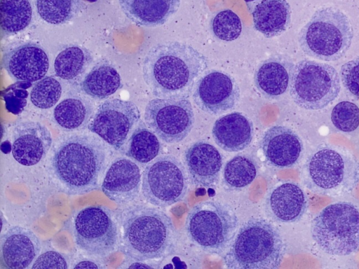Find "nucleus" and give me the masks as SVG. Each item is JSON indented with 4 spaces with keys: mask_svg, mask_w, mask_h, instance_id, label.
I'll use <instances>...</instances> for the list:
<instances>
[{
    "mask_svg": "<svg viewBox=\"0 0 359 269\" xmlns=\"http://www.w3.org/2000/svg\"><path fill=\"white\" fill-rule=\"evenodd\" d=\"M208 67L206 56L189 44L166 41L153 46L144 57L142 74L158 98H186Z\"/></svg>",
    "mask_w": 359,
    "mask_h": 269,
    "instance_id": "obj_1",
    "label": "nucleus"
},
{
    "mask_svg": "<svg viewBox=\"0 0 359 269\" xmlns=\"http://www.w3.org/2000/svg\"><path fill=\"white\" fill-rule=\"evenodd\" d=\"M108 156L107 143L97 134H72L64 138L54 151L53 174L63 191L82 195L98 188Z\"/></svg>",
    "mask_w": 359,
    "mask_h": 269,
    "instance_id": "obj_2",
    "label": "nucleus"
},
{
    "mask_svg": "<svg viewBox=\"0 0 359 269\" xmlns=\"http://www.w3.org/2000/svg\"><path fill=\"white\" fill-rule=\"evenodd\" d=\"M121 250L136 261L163 259L176 250L177 234L171 218L163 211L135 205L121 214Z\"/></svg>",
    "mask_w": 359,
    "mask_h": 269,
    "instance_id": "obj_3",
    "label": "nucleus"
},
{
    "mask_svg": "<svg viewBox=\"0 0 359 269\" xmlns=\"http://www.w3.org/2000/svg\"><path fill=\"white\" fill-rule=\"evenodd\" d=\"M282 236L270 221L251 219L238 230L224 257L230 269H276L285 254Z\"/></svg>",
    "mask_w": 359,
    "mask_h": 269,
    "instance_id": "obj_4",
    "label": "nucleus"
},
{
    "mask_svg": "<svg viewBox=\"0 0 359 269\" xmlns=\"http://www.w3.org/2000/svg\"><path fill=\"white\" fill-rule=\"evenodd\" d=\"M302 178L315 193L329 196L348 194L359 182V163L348 151L325 145L307 158Z\"/></svg>",
    "mask_w": 359,
    "mask_h": 269,
    "instance_id": "obj_5",
    "label": "nucleus"
},
{
    "mask_svg": "<svg viewBox=\"0 0 359 269\" xmlns=\"http://www.w3.org/2000/svg\"><path fill=\"white\" fill-rule=\"evenodd\" d=\"M353 38L348 17L339 8L324 7L317 10L302 28L298 42L307 56L330 62L346 53Z\"/></svg>",
    "mask_w": 359,
    "mask_h": 269,
    "instance_id": "obj_6",
    "label": "nucleus"
},
{
    "mask_svg": "<svg viewBox=\"0 0 359 269\" xmlns=\"http://www.w3.org/2000/svg\"><path fill=\"white\" fill-rule=\"evenodd\" d=\"M238 224L231 206L218 200H206L188 212L185 229L190 240L203 251L221 255L232 242Z\"/></svg>",
    "mask_w": 359,
    "mask_h": 269,
    "instance_id": "obj_7",
    "label": "nucleus"
},
{
    "mask_svg": "<svg viewBox=\"0 0 359 269\" xmlns=\"http://www.w3.org/2000/svg\"><path fill=\"white\" fill-rule=\"evenodd\" d=\"M311 236L326 254L347 256L359 249V209L339 202L325 207L313 220Z\"/></svg>",
    "mask_w": 359,
    "mask_h": 269,
    "instance_id": "obj_8",
    "label": "nucleus"
},
{
    "mask_svg": "<svg viewBox=\"0 0 359 269\" xmlns=\"http://www.w3.org/2000/svg\"><path fill=\"white\" fill-rule=\"evenodd\" d=\"M289 88L290 97L297 106L306 110H319L338 97L340 76L333 66L305 59L294 65Z\"/></svg>",
    "mask_w": 359,
    "mask_h": 269,
    "instance_id": "obj_9",
    "label": "nucleus"
},
{
    "mask_svg": "<svg viewBox=\"0 0 359 269\" xmlns=\"http://www.w3.org/2000/svg\"><path fill=\"white\" fill-rule=\"evenodd\" d=\"M188 187L185 168L173 156L156 158L143 171L142 193L147 202L154 206L166 207L181 201Z\"/></svg>",
    "mask_w": 359,
    "mask_h": 269,
    "instance_id": "obj_10",
    "label": "nucleus"
},
{
    "mask_svg": "<svg viewBox=\"0 0 359 269\" xmlns=\"http://www.w3.org/2000/svg\"><path fill=\"white\" fill-rule=\"evenodd\" d=\"M77 246L87 254L104 257L117 245L118 232L113 212L102 206H89L78 212L74 223Z\"/></svg>",
    "mask_w": 359,
    "mask_h": 269,
    "instance_id": "obj_11",
    "label": "nucleus"
},
{
    "mask_svg": "<svg viewBox=\"0 0 359 269\" xmlns=\"http://www.w3.org/2000/svg\"><path fill=\"white\" fill-rule=\"evenodd\" d=\"M144 118L147 125L168 144L184 140L194 123L191 102L186 98H154L147 104Z\"/></svg>",
    "mask_w": 359,
    "mask_h": 269,
    "instance_id": "obj_12",
    "label": "nucleus"
},
{
    "mask_svg": "<svg viewBox=\"0 0 359 269\" xmlns=\"http://www.w3.org/2000/svg\"><path fill=\"white\" fill-rule=\"evenodd\" d=\"M140 118V111L133 102L118 98L107 99L97 107L88 129L115 150H119Z\"/></svg>",
    "mask_w": 359,
    "mask_h": 269,
    "instance_id": "obj_13",
    "label": "nucleus"
},
{
    "mask_svg": "<svg viewBox=\"0 0 359 269\" xmlns=\"http://www.w3.org/2000/svg\"><path fill=\"white\" fill-rule=\"evenodd\" d=\"M240 98V88L234 78L215 69L207 71L200 77L192 95L196 105L211 115H219L234 108Z\"/></svg>",
    "mask_w": 359,
    "mask_h": 269,
    "instance_id": "obj_14",
    "label": "nucleus"
},
{
    "mask_svg": "<svg viewBox=\"0 0 359 269\" xmlns=\"http://www.w3.org/2000/svg\"><path fill=\"white\" fill-rule=\"evenodd\" d=\"M2 67L16 81L36 82L43 78L49 68L44 49L31 41H15L4 46Z\"/></svg>",
    "mask_w": 359,
    "mask_h": 269,
    "instance_id": "obj_15",
    "label": "nucleus"
},
{
    "mask_svg": "<svg viewBox=\"0 0 359 269\" xmlns=\"http://www.w3.org/2000/svg\"><path fill=\"white\" fill-rule=\"evenodd\" d=\"M11 151L14 159L25 166H32L45 158L52 144L49 130L37 121L17 124L12 131Z\"/></svg>",
    "mask_w": 359,
    "mask_h": 269,
    "instance_id": "obj_16",
    "label": "nucleus"
},
{
    "mask_svg": "<svg viewBox=\"0 0 359 269\" xmlns=\"http://www.w3.org/2000/svg\"><path fill=\"white\" fill-rule=\"evenodd\" d=\"M142 186L140 168L126 158L115 159L107 170L101 185L103 193L118 205H126L139 195Z\"/></svg>",
    "mask_w": 359,
    "mask_h": 269,
    "instance_id": "obj_17",
    "label": "nucleus"
},
{
    "mask_svg": "<svg viewBox=\"0 0 359 269\" xmlns=\"http://www.w3.org/2000/svg\"><path fill=\"white\" fill-rule=\"evenodd\" d=\"M184 163L191 183L199 188H215L219 183L223 157L212 144L198 141L185 151Z\"/></svg>",
    "mask_w": 359,
    "mask_h": 269,
    "instance_id": "obj_18",
    "label": "nucleus"
},
{
    "mask_svg": "<svg viewBox=\"0 0 359 269\" xmlns=\"http://www.w3.org/2000/svg\"><path fill=\"white\" fill-rule=\"evenodd\" d=\"M261 149L268 164L279 169L294 166L300 159L303 144L291 128L274 125L267 129L261 140Z\"/></svg>",
    "mask_w": 359,
    "mask_h": 269,
    "instance_id": "obj_19",
    "label": "nucleus"
},
{
    "mask_svg": "<svg viewBox=\"0 0 359 269\" xmlns=\"http://www.w3.org/2000/svg\"><path fill=\"white\" fill-rule=\"evenodd\" d=\"M266 214L275 221H299L306 212L308 200L301 187L292 182H285L273 188L264 204Z\"/></svg>",
    "mask_w": 359,
    "mask_h": 269,
    "instance_id": "obj_20",
    "label": "nucleus"
},
{
    "mask_svg": "<svg viewBox=\"0 0 359 269\" xmlns=\"http://www.w3.org/2000/svg\"><path fill=\"white\" fill-rule=\"evenodd\" d=\"M1 258L12 269L28 268L41 251V242L30 229L13 226L1 235Z\"/></svg>",
    "mask_w": 359,
    "mask_h": 269,
    "instance_id": "obj_21",
    "label": "nucleus"
},
{
    "mask_svg": "<svg viewBox=\"0 0 359 269\" xmlns=\"http://www.w3.org/2000/svg\"><path fill=\"white\" fill-rule=\"evenodd\" d=\"M294 64L288 56H271L261 62L254 74V83L265 98L276 99L286 92Z\"/></svg>",
    "mask_w": 359,
    "mask_h": 269,
    "instance_id": "obj_22",
    "label": "nucleus"
},
{
    "mask_svg": "<svg viewBox=\"0 0 359 269\" xmlns=\"http://www.w3.org/2000/svg\"><path fill=\"white\" fill-rule=\"evenodd\" d=\"M212 134L215 143L228 152H238L248 148L253 139L254 127L250 118L234 111L218 118Z\"/></svg>",
    "mask_w": 359,
    "mask_h": 269,
    "instance_id": "obj_23",
    "label": "nucleus"
},
{
    "mask_svg": "<svg viewBox=\"0 0 359 269\" xmlns=\"http://www.w3.org/2000/svg\"><path fill=\"white\" fill-rule=\"evenodd\" d=\"M123 13L144 27L165 24L178 11L181 0H118Z\"/></svg>",
    "mask_w": 359,
    "mask_h": 269,
    "instance_id": "obj_24",
    "label": "nucleus"
},
{
    "mask_svg": "<svg viewBox=\"0 0 359 269\" xmlns=\"http://www.w3.org/2000/svg\"><path fill=\"white\" fill-rule=\"evenodd\" d=\"M254 28L266 38L283 33L291 22V8L287 0H262L252 12Z\"/></svg>",
    "mask_w": 359,
    "mask_h": 269,
    "instance_id": "obj_25",
    "label": "nucleus"
},
{
    "mask_svg": "<svg viewBox=\"0 0 359 269\" xmlns=\"http://www.w3.org/2000/svg\"><path fill=\"white\" fill-rule=\"evenodd\" d=\"M94 113L93 102L86 97L64 99L53 110L55 123L64 130L79 131L88 127Z\"/></svg>",
    "mask_w": 359,
    "mask_h": 269,
    "instance_id": "obj_26",
    "label": "nucleus"
},
{
    "mask_svg": "<svg viewBox=\"0 0 359 269\" xmlns=\"http://www.w3.org/2000/svg\"><path fill=\"white\" fill-rule=\"evenodd\" d=\"M121 87L118 72L107 63L98 64L93 67L81 83V90L97 100L107 99Z\"/></svg>",
    "mask_w": 359,
    "mask_h": 269,
    "instance_id": "obj_27",
    "label": "nucleus"
},
{
    "mask_svg": "<svg viewBox=\"0 0 359 269\" xmlns=\"http://www.w3.org/2000/svg\"><path fill=\"white\" fill-rule=\"evenodd\" d=\"M157 137L140 121L128 141L126 155L142 165L150 163L161 151V144Z\"/></svg>",
    "mask_w": 359,
    "mask_h": 269,
    "instance_id": "obj_28",
    "label": "nucleus"
},
{
    "mask_svg": "<svg viewBox=\"0 0 359 269\" xmlns=\"http://www.w3.org/2000/svg\"><path fill=\"white\" fill-rule=\"evenodd\" d=\"M93 62V56L86 48L71 46L63 49L55 57V75L64 80L72 81L81 77Z\"/></svg>",
    "mask_w": 359,
    "mask_h": 269,
    "instance_id": "obj_29",
    "label": "nucleus"
},
{
    "mask_svg": "<svg viewBox=\"0 0 359 269\" xmlns=\"http://www.w3.org/2000/svg\"><path fill=\"white\" fill-rule=\"evenodd\" d=\"M0 11L2 36L16 34L31 22L32 0H1Z\"/></svg>",
    "mask_w": 359,
    "mask_h": 269,
    "instance_id": "obj_30",
    "label": "nucleus"
},
{
    "mask_svg": "<svg viewBox=\"0 0 359 269\" xmlns=\"http://www.w3.org/2000/svg\"><path fill=\"white\" fill-rule=\"evenodd\" d=\"M257 170L258 166L251 157L236 156L224 165L223 184L228 190L241 191L254 181Z\"/></svg>",
    "mask_w": 359,
    "mask_h": 269,
    "instance_id": "obj_31",
    "label": "nucleus"
},
{
    "mask_svg": "<svg viewBox=\"0 0 359 269\" xmlns=\"http://www.w3.org/2000/svg\"><path fill=\"white\" fill-rule=\"evenodd\" d=\"M39 17L52 25H62L73 19L81 8L80 0H36Z\"/></svg>",
    "mask_w": 359,
    "mask_h": 269,
    "instance_id": "obj_32",
    "label": "nucleus"
},
{
    "mask_svg": "<svg viewBox=\"0 0 359 269\" xmlns=\"http://www.w3.org/2000/svg\"><path fill=\"white\" fill-rule=\"evenodd\" d=\"M62 95L60 83L52 76H45L34 85L30 100L34 106L46 109L55 106Z\"/></svg>",
    "mask_w": 359,
    "mask_h": 269,
    "instance_id": "obj_33",
    "label": "nucleus"
},
{
    "mask_svg": "<svg viewBox=\"0 0 359 269\" xmlns=\"http://www.w3.org/2000/svg\"><path fill=\"white\" fill-rule=\"evenodd\" d=\"M211 30L222 41H231L239 37L242 22L238 15L230 9L219 11L210 21Z\"/></svg>",
    "mask_w": 359,
    "mask_h": 269,
    "instance_id": "obj_34",
    "label": "nucleus"
},
{
    "mask_svg": "<svg viewBox=\"0 0 359 269\" xmlns=\"http://www.w3.org/2000/svg\"><path fill=\"white\" fill-rule=\"evenodd\" d=\"M331 121L339 131L351 132L359 126V108L349 101L337 103L331 112Z\"/></svg>",
    "mask_w": 359,
    "mask_h": 269,
    "instance_id": "obj_35",
    "label": "nucleus"
},
{
    "mask_svg": "<svg viewBox=\"0 0 359 269\" xmlns=\"http://www.w3.org/2000/svg\"><path fill=\"white\" fill-rule=\"evenodd\" d=\"M31 86V82L17 81L1 91L6 107L9 112L13 114L22 112L27 104L29 94L27 89Z\"/></svg>",
    "mask_w": 359,
    "mask_h": 269,
    "instance_id": "obj_36",
    "label": "nucleus"
},
{
    "mask_svg": "<svg viewBox=\"0 0 359 269\" xmlns=\"http://www.w3.org/2000/svg\"><path fill=\"white\" fill-rule=\"evenodd\" d=\"M339 74L346 90L353 96L359 98V56L344 63Z\"/></svg>",
    "mask_w": 359,
    "mask_h": 269,
    "instance_id": "obj_37",
    "label": "nucleus"
},
{
    "mask_svg": "<svg viewBox=\"0 0 359 269\" xmlns=\"http://www.w3.org/2000/svg\"><path fill=\"white\" fill-rule=\"evenodd\" d=\"M69 268L65 257L55 251H48L39 255L32 266L35 268Z\"/></svg>",
    "mask_w": 359,
    "mask_h": 269,
    "instance_id": "obj_38",
    "label": "nucleus"
},
{
    "mask_svg": "<svg viewBox=\"0 0 359 269\" xmlns=\"http://www.w3.org/2000/svg\"><path fill=\"white\" fill-rule=\"evenodd\" d=\"M100 267L93 261H82L76 263L74 268H100Z\"/></svg>",
    "mask_w": 359,
    "mask_h": 269,
    "instance_id": "obj_39",
    "label": "nucleus"
},
{
    "mask_svg": "<svg viewBox=\"0 0 359 269\" xmlns=\"http://www.w3.org/2000/svg\"><path fill=\"white\" fill-rule=\"evenodd\" d=\"M141 262V261H140ZM135 262L132 263V265H129L130 268H154L151 265H147L146 263Z\"/></svg>",
    "mask_w": 359,
    "mask_h": 269,
    "instance_id": "obj_40",
    "label": "nucleus"
},
{
    "mask_svg": "<svg viewBox=\"0 0 359 269\" xmlns=\"http://www.w3.org/2000/svg\"><path fill=\"white\" fill-rule=\"evenodd\" d=\"M246 3H250V2H252V1H257V0H244Z\"/></svg>",
    "mask_w": 359,
    "mask_h": 269,
    "instance_id": "obj_41",
    "label": "nucleus"
},
{
    "mask_svg": "<svg viewBox=\"0 0 359 269\" xmlns=\"http://www.w3.org/2000/svg\"><path fill=\"white\" fill-rule=\"evenodd\" d=\"M86 1H89V2H95V1H96L97 0H86Z\"/></svg>",
    "mask_w": 359,
    "mask_h": 269,
    "instance_id": "obj_42",
    "label": "nucleus"
}]
</instances>
